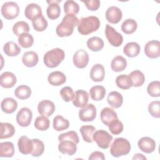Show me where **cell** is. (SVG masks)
Listing matches in <instances>:
<instances>
[{
    "instance_id": "12",
    "label": "cell",
    "mask_w": 160,
    "mask_h": 160,
    "mask_svg": "<svg viewBox=\"0 0 160 160\" xmlns=\"http://www.w3.org/2000/svg\"><path fill=\"white\" fill-rule=\"evenodd\" d=\"M56 109L53 102L50 100L45 99L39 102L38 106V111L39 113L46 117L51 116L54 112Z\"/></svg>"
},
{
    "instance_id": "52",
    "label": "cell",
    "mask_w": 160,
    "mask_h": 160,
    "mask_svg": "<svg viewBox=\"0 0 160 160\" xmlns=\"http://www.w3.org/2000/svg\"><path fill=\"white\" fill-rule=\"evenodd\" d=\"M89 160H94V159L104 160L105 156L104 154L100 151H94L89 156Z\"/></svg>"
},
{
    "instance_id": "6",
    "label": "cell",
    "mask_w": 160,
    "mask_h": 160,
    "mask_svg": "<svg viewBox=\"0 0 160 160\" xmlns=\"http://www.w3.org/2000/svg\"><path fill=\"white\" fill-rule=\"evenodd\" d=\"M19 12V7L18 4L13 1L4 2L1 7V14L6 19L16 18Z\"/></svg>"
},
{
    "instance_id": "13",
    "label": "cell",
    "mask_w": 160,
    "mask_h": 160,
    "mask_svg": "<svg viewBox=\"0 0 160 160\" xmlns=\"http://www.w3.org/2000/svg\"><path fill=\"white\" fill-rule=\"evenodd\" d=\"M18 146L21 153L27 155L31 153L33 150V142L27 136H22L19 138L18 141Z\"/></svg>"
},
{
    "instance_id": "2",
    "label": "cell",
    "mask_w": 160,
    "mask_h": 160,
    "mask_svg": "<svg viewBox=\"0 0 160 160\" xmlns=\"http://www.w3.org/2000/svg\"><path fill=\"white\" fill-rule=\"evenodd\" d=\"M101 22L99 18L94 16L82 18L79 20L78 31L82 35H88L96 31Z\"/></svg>"
},
{
    "instance_id": "30",
    "label": "cell",
    "mask_w": 160,
    "mask_h": 160,
    "mask_svg": "<svg viewBox=\"0 0 160 160\" xmlns=\"http://www.w3.org/2000/svg\"><path fill=\"white\" fill-rule=\"evenodd\" d=\"M14 154V146L11 142L0 143V156L2 158H11Z\"/></svg>"
},
{
    "instance_id": "35",
    "label": "cell",
    "mask_w": 160,
    "mask_h": 160,
    "mask_svg": "<svg viewBox=\"0 0 160 160\" xmlns=\"http://www.w3.org/2000/svg\"><path fill=\"white\" fill-rule=\"evenodd\" d=\"M53 128L56 131H61L67 129L69 126V122L62 116L58 115L53 119Z\"/></svg>"
},
{
    "instance_id": "45",
    "label": "cell",
    "mask_w": 160,
    "mask_h": 160,
    "mask_svg": "<svg viewBox=\"0 0 160 160\" xmlns=\"http://www.w3.org/2000/svg\"><path fill=\"white\" fill-rule=\"evenodd\" d=\"M33 150L31 154L34 157H39L42 154L44 151V144L43 142L38 139H32Z\"/></svg>"
},
{
    "instance_id": "9",
    "label": "cell",
    "mask_w": 160,
    "mask_h": 160,
    "mask_svg": "<svg viewBox=\"0 0 160 160\" xmlns=\"http://www.w3.org/2000/svg\"><path fill=\"white\" fill-rule=\"evenodd\" d=\"M32 118V112L28 108H21L16 115V121L21 127H28L30 125Z\"/></svg>"
},
{
    "instance_id": "3",
    "label": "cell",
    "mask_w": 160,
    "mask_h": 160,
    "mask_svg": "<svg viewBox=\"0 0 160 160\" xmlns=\"http://www.w3.org/2000/svg\"><path fill=\"white\" fill-rule=\"evenodd\" d=\"M65 53L60 48H54L46 52L44 56L43 61L45 65L50 68L57 67L64 59Z\"/></svg>"
},
{
    "instance_id": "27",
    "label": "cell",
    "mask_w": 160,
    "mask_h": 160,
    "mask_svg": "<svg viewBox=\"0 0 160 160\" xmlns=\"http://www.w3.org/2000/svg\"><path fill=\"white\" fill-rule=\"evenodd\" d=\"M140 51V46L135 42L127 43L123 48V52L129 58H134L137 56L139 54Z\"/></svg>"
},
{
    "instance_id": "11",
    "label": "cell",
    "mask_w": 160,
    "mask_h": 160,
    "mask_svg": "<svg viewBox=\"0 0 160 160\" xmlns=\"http://www.w3.org/2000/svg\"><path fill=\"white\" fill-rule=\"evenodd\" d=\"M72 60L76 68L82 69L86 67L89 62V55L85 50L79 49L74 53Z\"/></svg>"
},
{
    "instance_id": "10",
    "label": "cell",
    "mask_w": 160,
    "mask_h": 160,
    "mask_svg": "<svg viewBox=\"0 0 160 160\" xmlns=\"http://www.w3.org/2000/svg\"><path fill=\"white\" fill-rule=\"evenodd\" d=\"M144 53L151 59H156L160 55V42L159 41L152 40L148 42L144 47Z\"/></svg>"
},
{
    "instance_id": "40",
    "label": "cell",
    "mask_w": 160,
    "mask_h": 160,
    "mask_svg": "<svg viewBox=\"0 0 160 160\" xmlns=\"http://www.w3.org/2000/svg\"><path fill=\"white\" fill-rule=\"evenodd\" d=\"M29 30L30 29L28 24L26 22L22 21H18L14 24L12 27L13 33L18 36H19L23 33H28Z\"/></svg>"
},
{
    "instance_id": "43",
    "label": "cell",
    "mask_w": 160,
    "mask_h": 160,
    "mask_svg": "<svg viewBox=\"0 0 160 160\" xmlns=\"http://www.w3.org/2000/svg\"><path fill=\"white\" fill-rule=\"evenodd\" d=\"M18 42L23 48H28L32 46L34 42V39L31 34L29 33H23L18 37Z\"/></svg>"
},
{
    "instance_id": "8",
    "label": "cell",
    "mask_w": 160,
    "mask_h": 160,
    "mask_svg": "<svg viewBox=\"0 0 160 160\" xmlns=\"http://www.w3.org/2000/svg\"><path fill=\"white\" fill-rule=\"evenodd\" d=\"M96 116V108L92 104H88L79 111V118L83 122L92 121Z\"/></svg>"
},
{
    "instance_id": "4",
    "label": "cell",
    "mask_w": 160,
    "mask_h": 160,
    "mask_svg": "<svg viewBox=\"0 0 160 160\" xmlns=\"http://www.w3.org/2000/svg\"><path fill=\"white\" fill-rule=\"evenodd\" d=\"M131 151V144L123 138H116L110 148L111 154L115 158L128 154Z\"/></svg>"
},
{
    "instance_id": "51",
    "label": "cell",
    "mask_w": 160,
    "mask_h": 160,
    "mask_svg": "<svg viewBox=\"0 0 160 160\" xmlns=\"http://www.w3.org/2000/svg\"><path fill=\"white\" fill-rule=\"evenodd\" d=\"M85 4L86 7L90 11H96L100 7L101 2L99 0H90V1H82Z\"/></svg>"
},
{
    "instance_id": "1",
    "label": "cell",
    "mask_w": 160,
    "mask_h": 160,
    "mask_svg": "<svg viewBox=\"0 0 160 160\" xmlns=\"http://www.w3.org/2000/svg\"><path fill=\"white\" fill-rule=\"evenodd\" d=\"M78 18L74 14H66L62 21L56 28V32L59 37H67L71 36L74 31V28L78 26Z\"/></svg>"
},
{
    "instance_id": "50",
    "label": "cell",
    "mask_w": 160,
    "mask_h": 160,
    "mask_svg": "<svg viewBox=\"0 0 160 160\" xmlns=\"http://www.w3.org/2000/svg\"><path fill=\"white\" fill-rule=\"evenodd\" d=\"M148 111L150 114L156 118H160V102L159 101H152L149 104Z\"/></svg>"
},
{
    "instance_id": "16",
    "label": "cell",
    "mask_w": 160,
    "mask_h": 160,
    "mask_svg": "<svg viewBox=\"0 0 160 160\" xmlns=\"http://www.w3.org/2000/svg\"><path fill=\"white\" fill-rule=\"evenodd\" d=\"M59 151L63 154L72 156L76 152V144L70 140H64L59 142L58 144Z\"/></svg>"
},
{
    "instance_id": "41",
    "label": "cell",
    "mask_w": 160,
    "mask_h": 160,
    "mask_svg": "<svg viewBox=\"0 0 160 160\" xmlns=\"http://www.w3.org/2000/svg\"><path fill=\"white\" fill-rule=\"evenodd\" d=\"M50 121L48 117L41 116L36 118L34 121V127L39 131H46L49 129Z\"/></svg>"
},
{
    "instance_id": "39",
    "label": "cell",
    "mask_w": 160,
    "mask_h": 160,
    "mask_svg": "<svg viewBox=\"0 0 160 160\" xmlns=\"http://www.w3.org/2000/svg\"><path fill=\"white\" fill-rule=\"evenodd\" d=\"M117 86L122 89H128L132 86L131 81L127 74L119 75L116 79Z\"/></svg>"
},
{
    "instance_id": "37",
    "label": "cell",
    "mask_w": 160,
    "mask_h": 160,
    "mask_svg": "<svg viewBox=\"0 0 160 160\" xmlns=\"http://www.w3.org/2000/svg\"><path fill=\"white\" fill-rule=\"evenodd\" d=\"M14 95L19 99H27L31 95V89L28 86L20 85L15 89Z\"/></svg>"
},
{
    "instance_id": "17",
    "label": "cell",
    "mask_w": 160,
    "mask_h": 160,
    "mask_svg": "<svg viewBox=\"0 0 160 160\" xmlns=\"http://www.w3.org/2000/svg\"><path fill=\"white\" fill-rule=\"evenodd\" d=\"M89 100L88 93L82 89L78 90L74 93L72 99L73 105L77 108H84L88 104Z\"/></svg>"
},
{
    "instance_id": "46",
    "label": "cell",
    "mask_w": 160,
    "mask_h": 160,
    "mask_svg": "<svg viewBox=\"0 0 160 160\" xmlns=\"http://www.w3.org/2000/svg\"><path fill=\"white\" fill-rule=\"evenodd\" d=\"M148 93L153 98H158L160 96V82L154 81L150 82L147 88Z\"/></svg>"
},
{
    "instance_id": "38",
    "label": "cell",
    "mask_w": 160,
    "mask_h": 160,
    "mask_svg": "<svg viewBox=\"0 0 160 160\" xmlns=\"http://www.w3.org/2000/svg\"><path fill=\"white\" fill-rule=\"evenodd\" d=\"M138 28V24L133 19H127L121 24L122 31L126 34L134 32Z\"/></svg>"
},
{
    "instance_id": "18",
    "label": "cell",
    "mask_w": 160,
    "mask_h": 160,
    "mask_svg": "<svg viewBox=\"0 0 160 160\" xmlns=\"http://www.w3.org/2000/svg\"><path fill=\"white\" fill-rule=\"evenodd\" d=\"M61 0H55V1H47L49 6L46 9V14L48 17L50 19H56L59 17L61 13V8L58 3L60 2Z\"/></svg>"
},
{
    "instance_id": "31",
    "label": "cell",
    "mask_w": 160,
    "mask_h": 160,
    "mask_svg": "<svg viewBox=\"0 0 160 160\" xmlns=\"http://www.w3.org/2000/svg\"><path fill=\"white\" fill-rule=\"evenodd\" d=\"M128 76L131 81L132 85L134 87H139L144 82L145 76L144 74L139 70H134L132 71Z\"/></svg>"
},
{
    "instance_id": "23",
    "label": "cell",
    "mask_w": 160,
    "mask_h": 160,
    "mask_svg": "<svg viewBox=\"0 0 160 160\" xmlns=\"http://www.w3.org/2000/svg\"><path fill=\"white\" fill-rule=\"evenodd\" d=\"M48 81L51 85L59 86L66 81L65 74L61 71H54L50 73L48 77Z\"/></svg>"
},
{
    "instance_id": "44",
    "label": "cell",
    "mask_w": 160,
    "mask_h": 160,
    "mask_svg": "<svg viewBox=\"0 0 160 160\" xmlns=\"http://www.w3.org/2000/svg\"><path fill=\"white\" fill-rule=\"evenodd\" d=\"M32 24L34 30L38 32L44 31L47 28L48 24V21L42 15L32 21Z\"/></svg>"
},
{
    "instance_id": "14",
    "label": "cell",
    "mask_w": 160,
    "mask_h": 160,
    "mask_svg": "<svg viewBox=\"0 0 160 160\" xmlns=\"http://www.w3.org/2000/svg\"><path fill=\"white\" fill-rule=\"evenodd\" d=\"M138 148L145 153H151L156 148L155 141L149 137H143L141 138L138 142Z\"/></svg>"
},
{
    "instance_id": "22",
    "label": "cell",
    "mask_w": 160,
    "mask_h": 160,
    "mask_svg": "<svg viewBox=\"0 0 160 160\" xmlns=\"http://www.w3.org/2000/svg\"><path fill=\"white\" fill-rule=\"evenodd\" d=\"M105 76V70L104 66L101 64L94 65L90 72L91 79L94 82H101L103 81Z\"/></svg>"
},
{
    "instance_id": "33",
    "label": "cell",
    "mask_w": 160,
    "mask_h": 160,
    "mask_svg": "<svg viewBox=\"0 0 160 160\" xmlns=\"http://www.w3.org/2000/svg\"><path fill=\"white\" fill-rule=\"evenodd\" d=\"M80 132L84 141L91 143L93 141L92 135L96 131V128L91 125L82 126L80 128Z\"/></svg>"
},
{
    "instance_id": "49",
    "label": "cell",
    "mask_w": 160,
    "mask_h": 160,
    "mask_svg": "<svg viewBox=\"0 0 160 160\" xmlns=\"http://www.w3.org/2000/svg\"><path fill=\"white\" fill-rule=\"evenodd\" d=\"M60 95L64 101L69 102L72 101L74 97V92L71 87L65 86L60 90Z\"/></svg>"
},
{
    "instance_id": "48",
    "label": "cell",
    "mask_w": 160,
    "mask_h": 160,
    "mask_svg": "<svg viewBox=\"0 0 160 160\" xmlns=\"http://www.w3.org/2000/svg\"><path fill=\"white\" fill-rule=\"evenodd\" d=\"M58 140L59 142L64 140H70L74 142L76 144H78L79 142V139L78 134L74 131H69L66 132L61 134L58 136Z\"/></svg>"
},
{
    "instance_id": "28",
    "label": "cell",
    "mask_w": 160,
    "mask_h": 160,
    "mask_svg": "<svg viewBox=\"0 0 160 160\" xmlns=\"http://www.w3.org/2000/svg\"><path fill=\"white\" fill-rule=\"evenodd\" d=\"M127 66L126 59L122 56H117L114 58L111 63V67L114 72L124 71Z\"/></svg>"
},
{
    "instance_id": "29",
    "label": "cell",
    "mask_w": 160,
    "mask_h": 160,
    "mask_svg": "<svg viewBox=\"0 0 160 160\" xmlns=\"http://www.w3.org/2000/svg\"><path fill=\"white\" fill-rule=\"evenodd\" d=\"M105 88L102 86H92L89 90V95L91 99L96 101H101L106 95Z\"/></svg>"
},
{
    "instance_id": "47",
    "label": "cell",
    "mask_w": 160,
    "mask_h": 160,
    "mask_svg": "<svg viewBox=\"0 0 160 160\" xmlns=\"http://www.w3.org/2000/svg\"><path fill=\"white\" fill-rule=\"evenodd\" d=\"M109 130L114 135H118L121 134L124 129L122 122L118 119L112 121L109 125Z\"/></svg>"
},
{
    "instance_id": "42",
    "label": "cell",
    "mask_w": 160,
    "mask_h": 160,
    "mask_svg": "<svg viewBox=\"0 0 160 160\" xmlns=\"http://www.w3.org/2000/svg\"><path fill=\"white\" fill-rule=\"evenodd\" d=\"M64 11L66 14L76 15L79 12V4L74 1L68 0L64 4Z\"/></svg>"
},
{
    "instance_id": "7",
    "label": "cell",
    "mask_w": 160,
    "mask_h": 160,
    "mask_svg": "<svg viewBox=\"0 0 160 160\" xmlns=\"http://www.w3.org/2000/svg\"><path fill=\"white\" fill-rule=\"evenodd\" d=\"M105 35L108 42L114 47L120 46L123 42L122 36L108 24L106 25Z\"/></svg>"
},
{
    "instance_id": "26",
    "label": "cell",
    "mask_w": 160,
    "mask_h": 160,
    "mask_svg": "<svg viewBox=\"0 0 160 160\" xmlns=\"http://www.w3.org/2000/svg\"><path fill=\"white\" fill-rule=\"evenodd\" d=\"M1 108L4 112L11 114L16 110L18 108V102L13 98H6L2 101L1 103Z\"/></svg>"
},
{
    "instance_id": "34",
    "label": "cell",
    "mask_w": 160,
    "mask_h": 160,
    "mask_svg": "<svg viewBox=\"0 0 160 160\" xmlns=\"http://www.w3.org/2000/svg\"><path fill=\"white\" fill-rule=\"evenodd\" d=\"M21 48L13 41L6 42L3 46L4 52L8 56H16L21 52Z\"/></svg>"
},
{
    "instance_id": "15",
    "label": "cell",
    "mask_w": 160,
    "mask_h": 160,
    "mask_svg": "<svg viewBox=\"0 0 160 160\" xmlns=\"http://www.w3.org/2000/svg\"><path fill=\"white\" fill-rule=\"evenodd\" d=\"M105 15L107 21L111 24L118 23L122 16L121 10L116 6L109 7L107 9Z\"/></svg>"
},
{
    "instance_id": "32",
    "label": "cell",
    "mask_w": 160,
    "mask_h": 160,
    "mask_svg": "<svg viewBox=\"0 0 160 160\" xmlns=\"http://www.w3.org/2000/svg\"><path fill=\"white\" fill-rule=\"evenodd\" d=\"M87 46L92 51L98 52L103 48L104 41L101 38L94 36L87 41Z\"/></svg>"
},
{
    "instance_id": "24",
    "label": "cell",
    "mask_w": 160,
    "mask_h": 160,
    "mask_svg": "<svg viewBox=\"0 0 160 160\" xmlns=\"http://www.w3.org/2000/svg\"><path fill=\"white\" fill-rule=\"evenodd\" d=\"M39 61L38 54L33 51H28L23 54L22 57V61L24 65L28 68H32L35 66Z\"/></svg>"
},
{
    "instance_id": "53",
    "label": "cell",
    "mask_w": 160,
    "mask_h": 160,
    "mask_svg": "<svg viewBox=\"0 0 160 160\" xmlns=\"http://www.w3.org/2000/svg\"><path fill=\"white\" fill-rule=\"evenodd\" d=\"M132 159H146V158L142 154L137 153L132 157Z\"/></svg>"
},
{
    "instance_id": "36",
    "label": "cell",
    "mask_w": 160,
    "mask_h": 160,
    "mask_svg": "<svg viewBox=\"0 0 160 160\" xmlns=\"http://www.w3.org/2000/svg\"><path fill=\"white\" fill-rule=\"evenodd\" d=\"M1 136L0 139H7L12 137L15 133V128L10 123L8 122H1Z\"/></svg>"
},
{
    "instance_id": "19",
    "label": "cell",
    "mask_w": 160,
    "mask_h": 160,
    "mask_svg": "<svg viewBox=\"0 0 160 160\" xmlns=\"http://www.w3.org/2000/svg\"><path fill=\"white\" fill-rule=\"evenodd\" d=\"M100 117L102 122L106 126H109L112 121L118 119V114L113 109L106 107L101 110Z\"/></svg>"
},
{
    "instance_id": "25",
    "label": "cell",
    "mask_w": 160,
    "mask_h": 160,
    "mask_svg": "<svg viewBox=\"0 0 160 160\" xmlns=\"http://www.w3.org/2000/svg\"><path fill=\"white\" fill-rule=\"evenodd\" d=\"M107 101L108 104L113 108H120L123 102V98L121 94L118 91H112L109 93Z\"/></svg>"
},
{
    "instance_id": "20",
    "label": "cell",
    "mask_w": 160,
    "mask_h": 160,
    "mask_svg": "<svg viewBox=\"0 0 160 160\" xmlns=\"http://www.w3.org/2000/svg\"><path fill=\"white\" fill-rule=\"evenodd\" d=\"M24 14L28 19L33 21L42 15L41 8L35 3L29 4L25 8Z\"/></svg>"
},
{
    "instance_id": "5",
    "label": "cell",
    "mask_w": 160,
    "mask_h": 160,
    "mask_svg": "<svg viewBox=\"0 0 160 160\" xmlns=\"http://www.w3.org/2000/svg\"><path fill=\"white\" fill-rule=\"evenodd\" d=\"M113 138L105 130L100 129L95 131L92 135V139L95 141L97 145L101 149H108Z\"/></svg>"
},
{
    "instance_id": "21",
    "label": "cell",
    "mask_w": 160,
    "mask_h": 160,
    "mask_svg": "<svg viewBox=\"0 0 160 160\" xmlns=\"http://www.w3.org/2000/svg\"><path fill=\"white\" fill-rule=\"evenodd\" d=\"M17 82L16 76L11 72H4L0 77L1 86L4 88H12Z\"/></svg>"
}]
</instances>
